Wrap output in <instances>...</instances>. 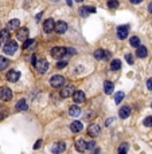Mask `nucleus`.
I'll list each match as a JSON object with an SVG mask.
<instances>
[{
	"instance_id": "nucleus-1",
	"label": "nucleus",
	"mask_w": 152,
	"mask_h": 154,
	"mask_svg": "<svg viewBox=\"0 0 152 154\" xmlns=\"http://www.w3.org/2000/svg\"><path fill=\"white\" fill-rule=\"evenodd\" d=\"M16 50H18V43H16L15 40L7 42L6 46L3 47V51L7 54V55H14V54L16 52Z\"/></svg>"
},
{
	"instance_id": "nucleus-2",
	"label": "nucleus",
	"mask_w": 152,
	"mask_h": 154,
	"mask_svg": "<svg viewBox=\"0 0 152 154\" xmlns=\"http://www.w3.org/2000/svg\"><path fill=\"white\" fill-rule=\"evenodd\" d=\"M67 54L66 47H53L51 48V57L55 59H62Z\"/></svg>"
},
{
	"instance_id": "nucleus-3",
	"label": "nucleus",
	"mask_w": 152,
	"mask_h": 154,
	"mask_svg": "<svg viewBox=\"0 0 152 154\" xmlns=\"http://www.w3.org/2000/svg\"><path fill=\"white\" fill-rule=\"evenodd\" d=\"M0 99L4 102H8L12 99V91L8 87H0Z\"/></svg>"
},
{
	"instance_id": "nucleus-4",
	"label": "nucleus",
	"mask_w": 152,
	"mask_h": 154,
	"mask_svg": "<svg viewBox=\"0 0 152 154\" xmlns=\"http://www.w3.org/2000/svg\"><path fill=\"white\" fill-rule=\"evenodd\" d=\"M35 69L38 70L41 74H44V72L49 70V63H47V60L46 59H38L36 62H35Z\"/></svg>"
},
{
	"instance_id": "nucleus-5",
	"label": "nucleus",
	"mask_w": 152,
	"mask_h": 154,
	"mask_svg": "<svg viewBox=\"0 0 152 154\" xmlns=\"http://www.w3.org/2000/svg\"><path fill=\"white\" fill-rule=\"evenodd\" d=\"M65 82H66V81H65V78L62 75H54V76H51V79H50V85L55 88L64 86Z\"/></svg>"
},
{
	"instance_id": "nucleus-6",
	"label": "nucleus",
	"mask_w": 152,
	"mask_h": 154,
	"mask_svg": "<svg viewBox=\"0 0 152 154\" xmlns=\"http://www.w3.org/2000/svg\"><path fill=\"white\" fill-rule=\"evenodd\" d=\"M93 57H94L97 60H105V59H109V57H111V52L102 50V48H98V50L94 51Z\"/></svg>"
},
{
	"instance_id": "nucleus-7",
	"label": "nucleus",
	"mask_w": 152,
	"mask_h": 154,
	"mask_svg": "<svg viewBox=\"0 0 152 154\" xmlns=\"http://www.w3.org/2000/svg\"><path fill=\"white\" fill-rule=\"evenodd\" d=\"M74 93H76L74 86L67 85V86H65V87L61 90V98H70V97H73Z\"/></svg>"
},
{
	"instance_id": "nucleus-8",
	"label": "nucleus",
	"mask_w": 152,
	"mask_h": 154,
	"mask_svg": "<svg viewBox=\"0 0 152 154\" xmlns=\"http://www.w3.org/2000/svg\"><path fill=\"white\" fill-rule=\"evenodd\" d=\"M65 150H66V143L62 141L55 142V143L53 145V148H51V151L54 154H61V153H64Z\"/></svg>"
},
{
	"instance_id": "nucleus-9",
	"label": "nucleus",
	"mask_w": 152,
	"mask_h": 154,
	"mask_svg": "<svg viewBox=\"0 0 152 154\" xmlns=\"http://www.w3.org/2000/svg\"><path fill=\"white\" fill-rule=\"evenodd\" d=\"M54 27H55V22H54V19H51V18H49V19L43 23V31L46 32V34H50V32L54 31Z\"/></svg>"
},
{
	"instance_id": "nucleus-10",
	"label": "nucleus",
	"mask_w": 152,
	"mask_h": 154,
	"mask_svg": "<svg viewBox=\"0 0 152 154\" xmlns=\"http://www.w3.org/2000/svg\"><path fill=\"white\" fill-rule=\"evenodd\" d=\"M100 131H101V129H100V126L97 125V123H92V125L88 127V134L90 135V137H97L98 134H100Z\"/></svg>"
},
{
	"instance_id": "nucleus-11",
	"label": "nucleus",
	"mask_w": 152,
	"mask_h": 154,
	"mask_svg": "<svg viewBox=\"0 0 152 154\" xmlns=\"http://www.w3.org/2000/svg\"><path fill=\"white\" fill-rule=\"evenodd\" d=\"M20 78V72L16 71V70H12V71L7 72V81L8 82H18Z\"/></svg>"
},
{
	"instance_id": "nucleus-12",
	"label": "nucleus",
	"mask_w": 152,
	"mask_h": 154,
	"mask_svg": "<svg viewBox=\"0 0 152 154\" xmlns=\"http://www.w3.org/2000/svg\"><path fill=\"white\" fill-rule=\"evenodd\" d=\"M29 30L27 28H19L18 30V32H16V38L19 39L20 42H26L27 39H29Z\"/></svg>"
},
{
	"instance_id": "nucleus-13",
	"label": "nucleus",
	"mask_w": 152,
	"mask_h": 154,
	"mask_svg": "<svg viewBox=\"0 0 152 154\" xmlns=\"http://www.w3.org/2000/svg\"><path fill=\"white\" fill-rule=\"evenodd\" d=\"M55 32H58V34H65V32L67 31V24L65 22H57L55 23V27H54Z\"/></svg>"
},
{
	"instance_id": "nucleus-14",
	"label": "nucleus",
	"mask_w": 152,
	"mask_h": 154,
	"mask_svg": "<svg viewBox=\"0 0 152 154\" xmlns=\"http://www.w3.org/2000/svg\"><path fill=\"white\" fill-rule=\"evenodd\" d=\"M73 99L76 103H82V102L85 101V93L81 91V90H77L73 94Z\"/></svg>"
},
{
	"instance_id": "nucleus-15",
	"label": "nucleus",
	"mask_w": 152,
	"mask_h": 154,
	"mask_svg": "<svg viewBox=\"0 0 152 154\" xmlns=\"http://www.w3.org/2000/svg\"><path fill=\"white\" fill-rule=\"evenodd\" d=\"M117 36L118 39H125L128 36V25H120L117 28Z\"/></svg>"
},
{
	"instance_id": "nucleus-16",
	"label": "nucleus",
	"mask_w": 152,
	"mask_h": 154,
	"mask_svg": "<svg viewBox=\"0 0 152 154\" xmlns=\"http://www.w3.org/2000/svg\"><path fill=\"white\" fill-rule=\"evenodd\" d=\"M82 129H83V125H82V122H79V121H74V122H71V125H70V130L73 133H79Z\"/></svg>"
},
{
	"instance_id": "nucleus-17",
	"label": "nucleus",
	"mask_w": 152,
	"mask_h": 154,
	"mask_svg": "<svg viewBox=\"0 0 152 154\" xmlns=\"http://www.w3.org/2000/svg\"><path fill=\"white\" fill-rule=\"evenodd\" d=\"M76 150L78 153H85L86 151V142L83 139H78L76 141Z\"/></svg>"
},
{
	"instance_id": "nucleus-18",
	"label": "nucleus",
	"mask_w": 152,
	"mask_h": 154,
	"mask_svg": "<svg viewBox=\"0 0 152 154\" xmlns=\"http://www.w3.org/2000/svg\"><path fill=\"white\" fill-rule=\"evenodd\" d=\"M113 90H114L113 82H111V81H105V82H104V91H105V94L111 95L112 93H113Z\"/></svg>"
},
{
	"instance_id": "nucleus-19",
	"label": "nucleus",
	"mask_w": 152,
	"mask_h": 154,
	"mask_svg": "<svg viewBox=\"0 0 152 154\" xmlns=\"http://www.w3.org/2000/svg\"><path fill=\"white\" fill-rule=\"evenodd\" d=\"M69 115H71V117H79V115H81V107L77 106V105L70 106V109H69Z\"/></svg>"
},
{
	"instance_id": "nucleus-20",
	"label": "nucleus",
	"mask_w": 152,
	"mask_h": 154,
	"mask_svg": "<svg viewBox=\"0 0 152 154\" xmlns=\"http://www.w3.org/2000/svg\"><path fill=\"white\" fill-rule=\"evenodd\" d=\"M120 118H123V119H125V118H128V117L131 115V107L129 106H123L120 109Z\"/></svg>"
},
{
	"instance_id": "nucleus-21",
	"label": "nucleus",
	"mask_w": 152,
	"mask_h": 154,
	"mask_svg": "<svg viewBox=\"0 0 152 154\" xmlns=\"http://www.w3.org/2000/svg\"><path fill=\"white\" fill-rule=\"evenodd\" d=\"M27 102L24 101V99H20V101H18V103L15 105V110L16 111H24L27 110Z\"/></svg>"
},
{
	"instance_id": "nucleus-22",
	"label": "nucleus",
	"mask_w": 152,
	"mask_h": 154,
	"mask_svg": "<svg viewBox=\"0 0 152 154\" xmlns=\"http://www.w3.org/2000/svg\"><path fill=\"white\" fill-rule=\"evenodd\" d=\"M136 55L139 58H146L147 55H148V50H147V47H144V46H139L136 50Z\"/></svg>"
},
{
	"instance_id": "nucleus-23",
	"label": "nucleus",
	"mask_w": 152,
	"mask_h": 154,
	"mask_svg": "<svg viewBox=\"0 0 152 154\" xmlns=\"http://www.w3.org/2000/svg\"><path fill=\"white\" fill-rule=\"evenodd\" d=\"M121 69V60L120 59H113L111 63V70L112 71H118Z\"/></svg>"
},
{
	"instance_id": "nucleus-24",
	"label": "nucleus",
	"mask_w": 152,
	"mask_h": 154,
	"mask_svg": "<svg viewBox=\"0 0 152 154\" xmlns=\"http://www.w3.org/2000/svg\"><path fill=\"white\" fill-rule=\"evenodd\" d=\"M19 25H20V22L18 19H14V20H10L8 22V24H7V27H8V31L10 30H15V28H19Z\"/></svg>"
},
{
	"instance_id": "nucleus-25",
	"label": "nucleus",
	"mask_w": 152,
	"mask_h": 154,
	"mask_svg": "<svg viewBox=\"0 0 152 154\" xmlns=\"http://www.w3.org/2000/svg\"><path fill=\"white\" fill-rule=\"evenodd\" d=\"M8 64H10V60L7 59V58L0 57V71H1V70H6L7 67H8Z\"/></svg>"
},
{
	"instance_id": "nucleus-26",
	"label": "nucleus",
	"mask_w": 152,
	"mask_h": 154,
	"mask_svg": "<svg viewBox=\"0 0 152 154\" xmlns=\"http://www.w3.org/2000/svg\"><path fill=\"white\" fill-rule=\"evenodd\" d=\"M0 39H1V40H8V39H10V31L7 28H3L0 31Z\"/></svg>"
},
{
	"instance_id": "nucleus-27",
	"label": "nucleus",
	"mask_w": 152,
	"mask_h": 154,
	"mask_svg": "<svg viewBox=\"0 0 152 154\" xmlns=\"http://www.w3.org/2000/svg\"><path fill=\"white\" fill-rule=\"evenodd\" d=\"M118 154H127L128 153V143H121L120 146H118V150H117Z\"/></svg>"
},
{
	"instance_id": "nucleus-28",
	"label": "nucleus",
	"mask_w": 152,
	"mask_h": 154,
	"mask_svg": "<svg viewBox=\"0 0 152 154\" xmlns=\"http://www.w3.org/2000/svg\"><path fill=\"white\" fill-rule=\"evenodd\" d=\"M129 42H131V46H132V47H139L140 46V39L137 38V36H132V38L129 39Z\"/></svg>"
},
{
	"instance_id": "nucleus-29",
	"label": "nucleus",
	"mask_w": 152,
	"mask_h": 154,
	"mask_svg": "<svg viewBox=\"0 0 152 154\" xmlns=\"http://www.w3.org/2000/svg\"><path fill=\"white\" fill-rule=\"evenodd\" d=\"M124 97H125V94H124L123 91H118L117 94L114 95V102H116L117 105H120V102L124 99Z\"/></svg>"
},
{
	"instance_id": "nucleus-30",
	"label": "nucleus",
	"mask_w": 152,
	"mask_h": 154,
	"mask_svg": "<svg viewBox=\"0 0 152 154\" xmlns=\"http://www.w3.org/2000/svg\"><path fill=\"white\" fill-rule=\"evenodd\" d=\"M106 6H108L109 8H112V10H116L118 7V1L117 0H109L108 3H106Z\"/></svg>"
},
{
	"instance_id": "nucleus-31",
	"label": "nucleus",
	"mask_w": 152,
	"mask_h": 154,
	"mask_svg": "<svg viewBox=\"0 0 152 154\" xmlns=\"http://www.w3.org/2000/svg\"><path fill=\"white\" fill-rule=\"evenodd\" d=\"M34 43H35L34 39H27L26 42H23V48H24V50H27V48H29L30 46H32Z\"/></svg>"
},
{
	"instance_id": "nucleus-32",
	"label": "nucleus",
	"mask_w": 152,
	"mask_h": 154,
	"mask_svg": "<svg viewBox=\"0 0 152 154\" xmlns=\"http://www.w3.org/2000/svg\"><path fill=\"white\" fill-rule=\"evenodd\" d=\"M143 125L147 127H152V117H147L146 119L143 121Z\"/></svg>"
},
{
	"instance_id": "nucleus-33",
	"label": "nucleus",
	"mask_w": 152,
	"mask_h": 154,
	"mask_svg": "<svg viewBox=\"0 0 152 154\" xmlns=\"http://www.w3.org/2000/svg\"><path fill=\"white\" fill-rule=\"evenodd\" d=\"M125 60H127L128 64H133V63H135V60H133V57L131 55V54H127V55H125Z\"/></svg>"
},
{
	"instance_id": "nucleus-34",
	"label": "nucleus",
	"mask_w": 152,
	"mask_h": 154,
	"mask_svg": "<svg viewBox=\"0 0 152 154\" xmlns=\"http://www.w3.org/2000/svg\"><path fill=\"white\" fill-rule=\"evenodd\" d=\"M79 13H81V16H82V18H88V11H86L85 6L79 8Z\"/></svg>"
},
{
	"instance_id": "nucleus-35",
	"label": "nucleus",
	"mask_w": 152,
	"mask_h": 154,
	"mask_svg": "<svg viewBox=\"0 0 152 154\" xmlns=\"http://www.w3.org/2000/svg\"><path fill=\"white\" fill-rule=\"evenodd\" d=\"M67 66V60H59V62L57 63V67L58 69H64V67Z\"/></svg>"
},
{
	"instance_id": "nucleus-36",
	"label": "nucleus",
	"mask_w": 152,
	"mask_h": 154,
	"mask_svg": "<svg viewBox=\"0 0 152 154\" xmlns=\"http://www.w3.org/2000/svg\"><path fill=\"white\" fill-rule=\"evenodd\" d=\"M96 148V142L94 141H90L86 143V150H92V149Z\"/></svg>"
},
{
	"instance_id": "nucleus-37",
	"label": "nucleus",
	"mask_w": 152,
	"mask_h": 154,
	"mask_svg": "<svg viewBox=\"0 0 152 154\" xmlns=\"http://www.w3.org/2000/svg\"><path fill=\"white\" fill-rule=\"evenodd\" d=\"M41 145H42V139H38V141L35 142V145H34V150H36V149L41 148Z\"/></svg>"
},
{
	"instance_id": "nucleus-38",
	"label": "nucleus",
	"mask_w": 152,
	"mask_h": 154,
	"mask_svg": "<svg viewBox=\"0 0 152 154\" xmlns=\"http://www.w3.org/2000/svg\"><path fill=\"white\" fill-rule=\"evenodd\" d=\"M147 88L152 91V78H149L148 81H147Z\"/></svg>"
},
{
	"instance_id": "nucleus-39",
	"label": "nucleus",
	"mask_w": 152,
	"mask_h": 154,
	"mask_svg": "<svg viewBox=\"0 0 152 154\" xmlns=\"http://www.w3.org/2000/svg\"><path fill=\"white\" fill-rule=\"evenodd\" d=\"M85 8H86V11H88V13H89V12H92V13L96 12V8H94V7H88V6H85Z\"/></svg>"
},
{
	"instance_id": "nucleus-40",
	"label": "nucleus",
	"mask_w": 152,
	"mask_h": 154,
	"mask_svg": "<svg viewBox=\"0 0 152 154\" xmlns=\"http://www.w3.org/2000/svg\"><path fill=\"white\" fill-rule=\"evenodd\" d=\"M66 51H67V54H70V55H74V54H76V50H74V48H71V47L66 48Z\"/></svg>"
},
{
	"instance_id": "nucleus-41",
	"label": "nucleus",
	"mask_w": 152,
	"mask_h": 154,
	"mask_svg": "<svg viewBox=\"0 0 152 154\" xmlns=\"http://www.w3.org/2000/svg\"><path fill=\"white\" fill-rule=\"evenodd\" d=\"M131 3H133V4H139V3H141L143 0H129Z\"/></svg>"
},
{
	"instance_id": "nucleus-42",
	"label": "nucleus",
	"mask_w": 152,
	"mask_h": 154,
	"mask_svg": "<svg viewBox=\"0 0 152 154\" xmlns=\"http://www.w3.org/2000/svg\"><path fill=\"white\" fill-rule=\"evenodd\" d=\"M41 16H42V12H39L38 15H36V18H35V20H36V22H39V20H41Z\"/></svg>"
},
{
	"instance_id": "nucleus-43",
	"label": "nucleus",
	"mask_w": 152,
	"mask_h": 154,
	"mask_svg": "<svg viewBox=\"0 0 152 154\" xmlns=\"http://www.w3.org/2000/svg\"><path fill=\"white\" fill-rule=\"evenodd\" d=\"M100 153V148H94V150H93V154H98Z\"/></svg>"
},
{
	"instance_id": "nucleus-44",
	"label": "nucleus",
	"mask_w": 152,
	"mask_h": 154,
	"mask_svg": "<svg viewBox=\"0 0 152 154\" xmlns=\"http://www.w3.org/2000/svg\"><path fill=\"white\" fill-rule=\"evenodd\" d=\"M148 11H149V12H151V13H152V1H151V3L148 4Z\"/></svg>"
},
{
	"instance_id": "nucleus-45",
	"label": "nucleus",
	"mask_w": 152,
	"mask_h": 154,
	"mask_svg": "<svg viewBox=\"0 0 152 154\" xmlns=\"http://www.w3.org/2000/svg\"><path fill=\"white\" fill-rule=\"evenodd\" d=\"M31 62H32V64H35V62H36V57H35V55L31 58Z\"/></svg>"
},
{
	"instance_id": "nucleus-46",
	"label": "nucleus",
	"mask_w": 152,
	"mask_h": 154,
	"mask_svg": "<svg viewBox=\"0 0 152 154\" xmlns=\"http://www.w3.org/2000/svg\"><path fill=\"white\" fill-rule=\"evenodd\" d=\"M111 122H113V119H108V121H106V126H109V123H111Z\"/></svg>"
},
{
	"instance_id": "nucleus-47",
	"label": "nucleus",
	"mask_w": 152,
	"mask_h": 154,
	"mask_svg": "<svg viewBox=\"0 0 152 154\" xmlns=\"http://www.w3.org/2000/svg\"><path fill=\"white\" fill-rule=\"evenodd\" d=\"M67 4H69V6H71V0H67Z\"/></svg>"
},
{
	"instance_id": "nucleus-48",
	"label": "nucleus",
	"mask_w": 152,
	"mask_h": 154,
	"mask_svg": "<svg viewBox=\"0 0 152 154\" xmlns=\"http://www.w3.org/2000/svg\"><path fill=\"white\" fill-rule=\"evenodd\" d=\"M77 3H81V1H83V0H76Z\"/></svg>"
},
{
	"instance_id": "nucleus-49",
	"label": "nucleus",
	"mask_w": 152,
	"mask_h": 154,
	"mask_svg": "<svg viewBox=\"0 0 152 154\" xmlns=\"http://www.w3.org/2000/svg\"><path fill=\"white\" fill-rule=\"evenodd\" d=\"M151 107H152V103H151Z\"/></svg>"
}]
</instances>
